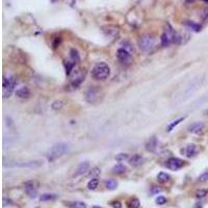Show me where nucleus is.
<instances>
[{
    "instance_id": "f257e3e1",
    "label": "nucleus",
    "mask_w": 208,
    "mask_h": 208,
    "mask_svg": "<svg viewBox=\"0 0 208 208\" xmlns=\"http://www.w3.org/2000/svg\"><path fill=\"white\" fill-rule=\"evenodd\" d=\"M70 151V145L67 144V143H60V144H56L49 149L47 151V159L48 161H54L57 158L61 157L63 155L67 154L68 152Z\"/></svg>"
},
{
    "instance_id": "f03ea898",
    "label": "nucleus",
    "mask_w": 208,
    "mask_h": 208,
    "mask_svg": "<svg viewBox=\"0 0 208 208\" xmlns=\"http://www.w3.org/2000/svg\"><path fill=\"white\" fill-rule=\"evenodd\" d=\"M110 75V68L106 63H98L92 69V77L96 80H105Z\"/></svg>"
},
{
    "instance_id": "7ed1b4c3",
    "label": "nucleus",
    "mask_w": 208,
    "mask_h": 208,
    "mask_svg": "<svg viewBox=\"0 0 208 208\" xmlns=\"http://www.w3.org/2000/svg\"><path fill=\"white\" fill-rule=\"evenodd\" d=\"M16 77L15 76H10V77H3V97L7 98L12 95V93L14 92L15 86H16Z\"/></svg>"
},
{
    "instance_id": "20e7f679",
    "label": "nucleus",
    "mask_w": 208,
    "mask_h": 208,
    "mask_svg": "<svg viewBox=\"0 0 208 208\" xmlns=\"http://www.w3.org/2000/svg\"><path fill=\"white\" fill-rule=\"evenodd\" d=\"M176 33L172 28H167L161 36V45L163 47H167L170 44H175Z\"/></svg>"
},
{
    "instance_id": "39448f33",
    "label": "nucleus",
    "mask_w": 208,
    "mask_h": 208,
    "mask_svg": "<svg viewBox=\"0 0 208 208\" xmlns=\"http://www.w3.org/2000/svg\"><path fill=\"white\" fill-rule=\"evenodd\" d=\"M10 167H27V169H36L43 166L42 160H30V161H18V162L8 164Z\"/></svg>"
},
{
    "instance_id": "423d86ee",
    "label": "nucleus",
    "mask_w": 208,
    "mask_h": 208,
    "mask_svg": "<svg viewBox=\"0 0 208 208\" xmlns=\"http://www.w3.org/2000/svg\"><path fill=\"white\" fill-rule=\"evenodd\" d=\"M139 49L144 52H149L152 50V48L154 47V39L152 36H146L144 38H142L138 42Z\"/></svg>"
},
{
    "instance_id": "0eeeda50",
    "label": "nucleus",
    "mask_w": 208,
    "mask_h": 208,
    "mask_svg": "<svg viewBox=\"0 0 208 208\" xmlns=\"http://www.w3.org/2000/svg\"><path fill=\"white\" fill-rule=\"evenodd\" d=\"M24 189H25L26 195L28 196L29 198L35 199L38 196V186H36V183L32 180H29V181H26L25 184H24Z\"/></svg>"
},
{
    "instance_id": "6e6552de",
    "label": "nucleus",
    "mask_w": 208,
    "mask_h": 208,
    "mask_svg": "<svg viewBox=\"0 0 208 208\" xmlns=\"http://www.w3.org/2000/svg\"><path fill=\"white\" fill-rule=\"evenodd\" d=\"M117 57L119 61H121L122 64H130L132 60V56L130 54V52L127 50V49L120 48L118 49L117 51Z\"/></svg>"
},
{
    "instance_id": "1a4fd4ad",
    "label": "nucleus",
    "mask_w": 208,
    "mask_h": 208,
    "mask_svg": "<svg viewBox=\"0 0 208 208\" xmlns=\"http://www.w3.org/2000/svg\"><path fill=\"white\" fill-rule=\"evenodd\" d=\"M166 166L167 169H170L172 171H178L179 169H181V167L184 166V161L182 159H179V158L172 157L167 160Z\"/></svg>"
},
{
    "instance_id": "9d476101",
    "label": "nucleus",
    "mask_w": 208,
    "mask_h": 208,
    "mask_svg": "<svg viewBox=\"0 0 208 208\" xmlns=\"http://www.w3.org/2000/svg\"><path fill=\"white\" fill-rule=\"evenodd\" d=\"M98 98H99V92L95 88H91L86 92V100L91 102V103L96 102L98 100Z\"/></svg>"
},
{
    "instance_id": "9b49d317",
    "label": "nucleus",
    "mask_w": 208,
    "mask_h": 208,
    "mask_svg": "<svg viewBox=\"0 0 208 208\" xmlns=\"http://www.w3.org/2000/svg\"><path fill=\"white\" fill-rule=\"evenodd\" d=\"M16 95L17 97H19L21 99H28L30 97V95H31V92H30V89L27 86H22L19 89H17Z\"/></svg>"
},
{
    "instance_id": "f8f14e48",
    "label": "nucleus",
    "mask_w": 208,
    "mask_h": 208,
    "mask_svg": "<svg viewBox=\"0 0 208 208\" xmlns=\"http://www.w3.org/2000/svg\"><path fill=\"white\" fill-rule=\"evenodd\" d=\"M89 167H91V166H89V161H83V162H81L78 167H77L75 176H80V175H83V174H85L89 170Z\"/></svg>"
},
{
    "instance_id": "ddd939ff",
    "label": "nucleus",
    "mask_w": 208,
    "mask_h": 208,
    "mask_svg": "<svg viewBox=\"0 0 208 208\" xmlns=\"http://www.w3.org/2000/svg\"><path fill=\"white\" fill-rule=\"evenodd\" d=\"M143 162H144V158H143L141 155H138V154L133 155L132 157L129 158V163L131 164V166H133V167L141 166V164H143Z\"/></svg>"
},
{
    "instance_id": "4468645a",
    "label": "nucleus",
    "mask_w": 208,
    "mask_h": 208,
    "mask_svg": "<svg viewBox=\"0 0 208 208\" xmlns=\"http://www.w3.org/2000/svg\"><path fill=\"white\" fill-rule=\"evenodd\" d=\"M203 129H204V124L200 122L191 124V125L188 127V131L191 133H200L202 132Z\"/></svg>"
},
{
    "instance_id": "2eb2a0df",
    "label": "nucleus",
    "mask_w": 208,
    "mask_h": 208,
    "mask_svg": "<svg viewBox=\"0 0 208 208\" xmlns=\"http://www.w3.org/2000/svg\"><path fill=\"white\" fill-rule=\"evenodd\" d=\"M104 186L108 189V191H114V189L118 187V182L114 179H107V180H105Z\"/></svg>"
},
{
    "instance_id": "dca6fc26",
    "label": "nucleus",
    "mask_w": 208,
    "mask_h": 208,
    "mask_svg": "<svg viewBox=\"0 0 208 208\" xmlns=\"http://www.w3.org/2000/svg\"><path fill=\"white\" fill-rule=\"evenodd\" d=\"M197 152H198V149L196 147V145H188L185 149V153L187 157L195 156V155L197 154Z\"/></svg>"
},
{
    "instance_id": "f3484780",
    "label": "nucleus",
    "mask_w": 208,
    "mask_h": 208,
    "mask_svg": "<svg viewBox=\"0 0 208 208\" xmlns=\"http://www.w3.org/2000/svg\"><path fill=\"white\" fill-rule=\"evenodd\" d=\"M170 179H171V176L169 175V174H167L164 172H160L157 175V180H158V182L159 183H166V182L169 181Z\"/></svg>"
},
{
    "instance_id": "a211bd4d",
    "label": "nucleus",
    "mask_w": 208,
    "mask_h": 208,
    "mask_svg": "<svg viewBox=\"0 0 208 208\" xmlns=\"http://www.w3.org/2000/svg\"><path fill=\"white\" fill-rule=\"evenodd\" d=\"M156 146H157V139H156V138H152L150 141L147 143V146H146V148H147L148 151L153 152L155 150V148H156Z\"/></svg>"
},
{
    "instance_id": "6ab92c4d",
    "label": "nucleus",
    "mask_w": 208,
    "mask_h": 208,
    "mask_svg": "<svg viewBox=\"0 0 208 208\" xmlns=\"http://www.w3.org/2000/svg\"><path fill=\"white\" fill-rule=\"evenodd\" d=\"M126 172V167L125 166H123V164H121V163H119V164H116L114 167H113V173L114 174H123V173H125Z\"/></svg>"
},
{
    "instance_id": "aec40b11",
    "label": "nucleus",
    "mask_w": 208,
    "mask_h": 208,
    "mask_svg": "<svg viewBox=\"0 0 208 208\" xmlns=\"http://www.w3.org/2000/svg\"><path fill=\"white\" fill-rule=\"evenodd\" d=\"M57 198L56 194H43L40 197V200L41 201H53Z\"/></svg>"
},
{
    "instance_id": "412c9836",
    "label": "nucleus",
    "mask_w": 208,
    "mask_h": 208,
    "mask_svg": "<svg viewBox=\"0 0 208 208\" xmlns=\"http://www.w3.org/2000/svg\"><path fill=\"white\" fill-rule=\"evenodd\" d=\"M98 185H99V180L97 178H93L88 182V188L89 191H94V189L98 187Z\"/></svg>"
},
{
    "instance_id": "4be33fe9",
    "label": "nucleus",
    "mask_w": 208,
    "mask_h": 208,
    "mask_svg": "<svg viewBox=\"0 0 208 208\" xmlns=\"http://www.w3.org/2000/svg\"><path fill=\"white\" fill-rule=\"evenodd\" d=\"M100 173H101V170L99 169V167H93V169L89 171V178H97V177L100 175Z\"/></svg>"
},
{
    "instance_id": "5701e85b",
    "label": "nucleus",
    "mask_w": 208,
    "mask_h": 208,
    "mask_svg": "<svg viewBox=\"0 0 208 208\" xmlns=\"http://www.w3.org/2000/svg\"><path fill=\"white\" fill-rule=\"evenodd\" d=\"M70 208H86V204L81 201H75L70 203Z\"/></svg>"
},
{
    "instance_id": "b1692460",
    "label": "nucleus",
    "mask_w": 208,
    "mask_h": 208,
    "mask_svg": "<svg viewBox=\"0 0 208 208\" xmlns=\"http://www.w3.org/2000/svg\"><path fill=\"white\" fill-rule=\"evenodd\" d=\"M129 158H130V157H129L128 154H126V153H120V154H118L117 156H116V160L119 161V162H123V161H125V160H128Z\"/></svg>"
},
{
    "instance_id": "393cba45",
    "label": "nucleus",
    "mask_w": 208,
    "mask_h": 208,
    "mask_svg": "<svg viewBox=\"0 0 208 208\" xmlns=\"http://www.w3.org/2000/svg\"><path fill=\"white\" fill-rule=\"evenodd\" d=\"M141 203H139L138 199H132L128 203V208H139Z\"/></svg>"
},
{
    "instance_id": "a878e982",
    "label": "nucleus",
    "mask_w": 208,
    "mask_h": 208,
    "mask_svg": "<svg viewBox=\"0 0 208 208\" xmlns=\"http://www.w3.org/2000/svg\"><path fill=\"white\" fill-rule=\"evenodd\" d=\"M183 120H184V118H179V119H178V120H176L175 122L171 123L170 125L167 126V131H169V132H170V131H172V130H173L174 128H175V127H176L177 125H178V124L181 123V121H183Z\"/></svg>"
},
{
    "instance_id": "bb28decb",
    "label": "nucleus",
    "mask_w": 208,
    "mask_h": 208,
    "mask_svg": "<svg viewBox=\"0 0 208 208\" xmlns=\"http://www.w3.org/2000/svg\"><path fill=\"white\" fill-rule=\"evenodd\" d=\"M63 106H64V102H63V101H55V102H53V103H52V105H51L52 109L55 110V111L60 110Z\"/></svg>"
},
{
    "instance_id": "cd10ccee",
    "label": "nucleus",
    "mask_w": 208,
    "mask_h": 208,
    "mask_svg": "<svg viewBox=\"0 0 208 208\" xmlns=\"http://www.w3.org/2000/svg\"><path fill=\"white\" fill-rule=\"evenodd\" d=\"M207 194H208L207 189H199V191L196 192V197H197V199H203L206 197Z\"/></svg>"
},
{
    "instance_id": "c85d7f7f",
    "label": "nucleus",
    "mask_w": 208,
    "mask_h": 208,
    "mask_svg": "<svg viewBox=\"0 0 208 208\" xmlns=\"http://www.w3.org/2000/svg\"><path fill=\"white\" fill-rule=\"evenodd\" d=\"M155 201H156V204H158V205H164L167 202V198L164 197V196H158Z\"/></svg>"
},
{
    "instance_id": "c756f323",
    "label": "nucleus",
    "mask_w": 208,
    "mask_h": 208,
    "mask_svg": "<svg viewBox=\"0 0 208 208\" xmlns=\"http://www.w3.org/2000/svg\"><path fill=\"white\" fill-rule=\"evenodd\" d=\"M187 25L191 27V29H194L195 31H200L201 30V26L200 25H198V24H196V23H194V22H188L187 23Z\"/></svg>"
},
{
    "instance_id": "7c9ffc66",
    "label": "nucleus",
    "mask_w": 208,
    "mask_h": 208,
    "mask_svg": "<svg viewBox=\"0 0 208 208\" xmlns=\"http://www.w3.org/2000/svg\"><path fill=\"white\" fill-rule=\"evenodd\" d=\"M199 181H201V182L208 181V172H204L202 175L199 176Z\"/></svg>"
},
{
    "instance_id": "2f4dec72",
    "label": "nucleus",
    "mask_w": 208,
    "mask_h": 208,
    "mask_svg": "<svg viewBox=\"0 0 208 208\" xmlns=\"http://www.w3.org/2000/svg\"><path fill=\"white\" fill-rule=\"evenodd\" d=\"M110 205L113 208H122V204H121L120 201H113Z\"/></svg>"
},
{
    "instance_id": "473e14b6",
    "label": "nucleus",
    "mask_w": 208,
    "mask_h": 208,
    "mask_svg": "<svg viewBox=\"0 0 208 208\" xmlns=\"http://www.w3.org/2000/svg\"><path fill=\"white\" fill-rule=\"evenodd\" d=\"M203 19L206 21V22H208V7L204 11V13H203Z\"/></svg>"
},
{
    "instance_id": "72a5a7b5",
    "label": "nucleus",
    "mask_w": 208,
    "mask_h": 208,
    "mask_svg": "<svg viewBox=\"0 0 208 208\" xmlns=\"http://www.w3.org/2000/svg\"><path fill=\"white\" fill-rule=\"evenodd\" d=\"M160 191V189L159 188H155V187H153V189H152V194H156V192H159Z\"/></svg>"
},
{
    "instance_id": "f704fd0d",
    "label": "nucleus",
    "mask_w": 208,
    "mask_h": 208,
    "mask_svg": "<svg viewBox=\"0 0 208 208\" xmlns=\"http://www.w3.org/2000/svg\"><path fill=\"white\" fill-rule=\"evenodd\" d=\"M92 208H102V207H100V206H93Z\"/></svg>"
},
{
    "instance_id": "c9c22d12",
    "label": "nucleus",
    "mask_w": 208,
    "mask_h": 208,
    "mask_svg": "<svg viewBox=\"0 0 208 208\" xmlns=\"http://www.w3.org/2000/svg\"><path fill=\"white\" fill-rule=\"evenodd\" d=\"M204 1H206V2H208V0H204Z\"/></svg>"
}]
</instances>
